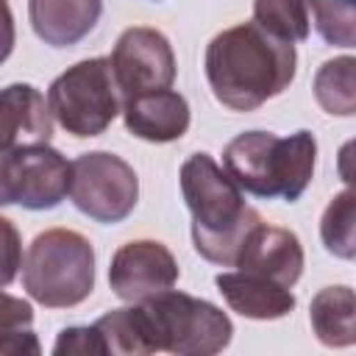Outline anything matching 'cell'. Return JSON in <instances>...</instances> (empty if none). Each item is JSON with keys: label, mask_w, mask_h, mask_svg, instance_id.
<instances>
[{"label": "cell", "mask_w": 356, "mask_h": 356, "mask_svg": "<svg viewBox=\"0 0 356 356\" xmlns=\"http://www.w3.org/2000/svg\"><path fill=\"white\" fill-rule=\"evenodd\" d=\"M203 67L217 103L231 111H253L292 83L298 56L292 42L253 19L220 31L206 47Z\"/></svg>", "instance_id": "1"}, {"label": "cell", "mask_w": 356, "mask_h": 356, "mask_svg": "<svg viewBox=\"0 0 356 356\" xmlns=\"http://www.w3.org/2000/svg\"><path fill=\"white\" fill-rule=\"evenodd\" d=\"M181 195L192 214L195 250L211 264L234 267L242 242L261 222L242 186L209 153H192L181 164Z\"/></svg>", "instance_id": "2"}, {"label": "cell", "mask_w": 356, "mask_h": 356, "mask_svg": "<svg viewBox=\"0 0 356 356\" xmlns=\"http://www.w3.org/2000/svg\"><path fill=\"white\" fill-rule=\"evenodd\" d=\"M317 159V139L312 131L275 136L273 131H245L222 150L228 175L256 197H284L295 203L312 175Z\"/></svg>", "instance_id": "3"}, {"label": "cell", "mask_w": 356, "mask_h": 356, "mask_svg": "<svg viewBox=\"0 0 356 356\" xmlns=\"http://www.w3.org/2000/svg\"><path fill=\"white\" fill-rule=\"evenodd\" d=\"M25 292L47 309L83 303L95 289V248L70 228H47L33 236L22 264Z\"/></svg>", "instance_id": "4"}, {"label": "cell", "mask_w": 356, "mask_h": 356, "mask_svg": "<svg viewBox=\"0 0 356 356\" xmlns=\"http://www.w3.org/2000/svg\"><path fill=\"white\" fill-rule=\"evenodd\" d=\"M156 350L178 356H211L228 348L234 325L222 309L186 292H159L139 303Z\"/></svg>", "instance_id": "5"}, {"label": "cell", "mask_w": 356, "mask_h": 356, "mask_svg": "<svg viewBox=\"0 0 356 356\" xmlns=\"http://www.w3.org/2000/svg\"><path fill=\"white\" fill-rule=\"evenodd\" d=\"M56 122L83 139L100 136L117 114H122V92L117 86L111 58H83L67 67L47 89Z\"/></svg>", "instance_id": "6"}, {"label": "cell", "mask_w": 356, "mask_h": 356, "mask_svg": "<svg viewBox=\"0 0 356 356\" xmlns=\"http://www.w3.org/2000/svg\"><path fill=\"white\" fill-rule=\"evenodd\" d=\"M72 184V161L47 142L17 145L3 150L0 161V203L31 211L56 209Z\"/></svg>", "instance_id": "7"}, {"label": "cell", "mask_w": 356, "mask_h": 356, "mask_svg": "<svg viewBox=\"0 0 356 356\" xmlns=\"http://www.w3.org/2000/svg\"><path fill=\"white\" fill-rule=\"evenodd\" d=\"M70 197L81 214L114 225L134 211L139 200V178L125 159L92 150L72 161Z\"/></svg>", "instance_id": "8"}, {"label": "cell", "mask_w": 356, "mask_h": 356, "mask_svg": "<svg viewBox=\"0 0 356 356\" xmlns=\"http://www.w3.org/2000/svg\"><path fill=\"white\" fill-rule=\"evenodd\" d=\"M111 70L122 100L170 89L175 81V53L170 39L147 25L125 28L111 50Z\"/></svg>", "instance_id": "9"}, {"label": "cell", "mask_w": 356, "mask_h": 356, "mask_svg": "<svg viewBox=\"0 0 356 356\" xmlns=\"http://www.w3.org/2000/svg\"><path fill=\"white\" fill-rule=\"evenodd\" d=\"M178 281V261L167 245L156 239H134L117 248L108 267V284L117 298L142 303L159 292L172 289Z\"/></svg>", "instance_id": "10"}, {"label": "cell", "mask_w": 356, "mask_h": 356, "mask_svg": "<svg viewBox=\"0 0 356 356\" xmlns=\"http://www.w3.org/2000/svg\"><path fill=\"white\" fill-rule=\"evenodd\" d=\"M245 273L264 275L286 289H292L303 273V248L300 239L289 228L278 225H264L259 222L248 239L239 248L236 264Z\"/></svg>", "instance_id": "11"}, {"label": "cell", "mask_w": 356, "mask_h": 356, "mask_svg": "<svg viewBox=\"0 0 356 356\" xmlns=\"http://www.w3.org/2000/svg\"><path fill=\"white\" fill-rule=\"evenodd\" d=\"M125 128L145 142H175L189 128V103L172 89L145 92L122 100Z\"/></svg>", "instance_id": "12"}, {"label": "cell", "mask_w": 356, "mask_h": 356, "mask_svg": "<svg viewBox=\"0 0 356 356\" xmlns=\"http://www.w3.org/2000/svg\"><path fill=\"white\" fill-rule=\"evenodd\" d=\"M103 14V0H28L33 33L50 47H72L86 39Z\"/></svg>", "instance_id": "13"}, {"label": "cell", "mask_w": 356, "mask_h": 356, "mask_svg": "<svg viewBox=\"0 0 356 356\" xmlns=\"http://www.w3.org/2000/svg\"><path fill=\"white\" fill-rule=\"evenodd\" d=\"M214 284L225 303L250 320H278L295 309V295L286 286L256 273H220Z\"/></svg>", "instance_id": "14"}, {"label": "cell", "mask_w": 356, "mask_h": 356, "mask_svg": "<svg viewBox=\"0 0 356 356\" xmlns=\"http://www.w3.org/2000/svg\"><path fill=\"white\" fill-rule=\"evenodd\" d=\"M50 103L31 83H8L3 89V150L17 145H42L53 136Z\"/></svg>", "instance_id": "15"}, {"label": "cell", "mask_w": 356, "mask_h": 356, "mask_svg": "<svg viewBox=\"0 0 356 356\" xmlns=\"http://www.w3.org/2000/svg\"><path fill=\"white\" fill-rule=\"evenodd\" d=\"M309 323L325 348L356 345V289L342 284L320 289L312 298Z\"/></svg>", "instance_id": "16"}, {"label": "cell", "mask_w": 356, "mask_h": 356, "mask_svg": "<svg viewBox=\"0 0 356 356\" xmlns=\"http://www.w3.org/2000/svg\"><path fill=\"white\" fill-rule=\"evenodd\" d=\"M95 328L100 331V339L106 345V353L117 356H147L156 353V345L150 339V325L142 312V306H128V309H111L106 312Z\"/></svg>", "instance_id": "17"}, {"label": "cell", "mask_w": 356, "mask_h": 356, "mask_svg": "<svg viewBox=\"0 0 356 356\" xmlns=\"http://www.w3.org/2000/svg\"><path fill=\"white\" fill-rule=\"evenodd\" d=\"M314 100L325 114H356V56H337L320 64L314 75Z\"/></svg>", "instance_id": "18"}, {"label": "cell", "mask_w": 356, "mask_h": 356, "mask_svg": "<svg viewBox=\"0 0 356 356\" xmlns=\"http://www.w3.org/2000/svg\"><path fill=\"white\" fill-rule=\"evenodd\" d=\"M320 239L337 259H356V189L334 195L320 217Z\"/></svg>", "instance_id": "19"}, {"label": "cell", "mask_w": 356, "mask_h": 356, "mask_svg": "<svg viewBox=\"0 0 356 356\" xmlns=\"http://www.w3.org/2000/svg\"><path fill=\"white\" fill-rule=\"evenodd\" d=\"M309 8L312 0H253V19L286 42H303L309 36Z\"/></svg>", "instance_id": "20"}, {"label": "cell", "mask_w": 356, "mask_h": 356, "mask_svg": "<svg viewBox=\"0 0 356 356\" xmlns=\"http://www.w3.org/2000/svg\"><path fill=\"white\" fill-rule=\"evenodd\" d=\"M312 8L325 44L356 47V0H312Z\"/></svg>", "instance_id": "21"}, {"label": "cell", "mask_w": 356, "mask_h": 356, "mask_svg": "<svg viewBox=\"0 0 356 356\" xmlns=\"http://www.w3.org/2000/svg\"><path fill=\"white\" fill-rule=\"evenodd\" d=\"M56 356H72V353H106V345L100 339V331L95 325H72L64 328L53 345Z\"/></svg>", "instance_id": "22"}, {"label": "cell", "mask_w": 356, "mask_h": 356, "mask_svg": "<svg viewBox=\"0 0 356 356\" xmlns=\"http://www.w3.org/2000/svg\"><path fill=\"white\" fill-rule=\"evenodd\" d=\"M337 172L339 181L356 189V139H348L337 153Z\"/></svg>", "instance_id": "23"}, {"label": "cell", "mask_w": 356, "mask_h": 356, "mask_svg": "<svg viewBox=\"0 0 356 356\" xmlns=\"http://www.w3.org/2000/svg\"><path fill=\"white\" fill-rule=\"evenodd\" d=\"M0 222H3V231L8 234V248H6V253H8V259H6V284H11L14 270H17V261H14V253H17V234H14V228H11L8 220H0Z\"/></svg>", "instance_id": "24"}]
</instances>
